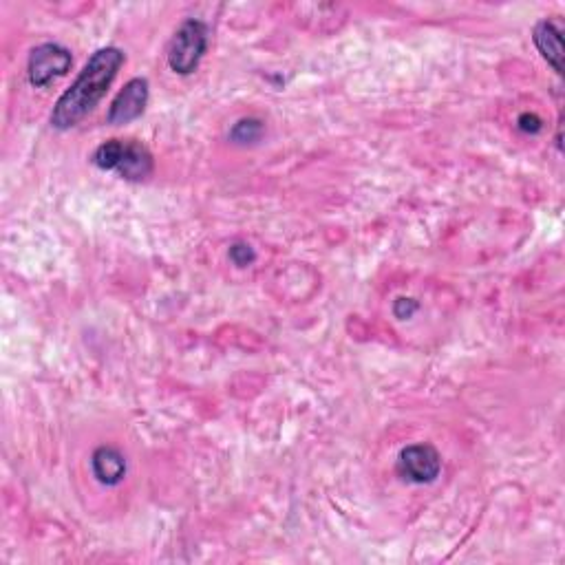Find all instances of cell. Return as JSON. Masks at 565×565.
Returning a JSON list of instances; mask_svg holds the SVG:
<instances>
[{
	"mask_svg": "<svg viewBox=\"0 0 565 565\" xmlns=\"http://www.w3.org/2000/svg\"><path fill=\"white\" fill-rule=\"evenodd\" d=\"M208 49V27L201 20H184L168 47V65L179 76H190Z\"/></svg>",
	"mask_w": 565,
	"mask_h": 565,
	"instance_id": "3957f363",
	"label": "cell"
},
{
	"mask_svg": "<svg viewBox=\"0 0 565 565\" xmlns=\"http://www.w3.org/2000/svg\"><path fill=\"white\" fill-rule=\"evenodd\" d=\"M91 162L129 181H142L153 173V155L142 142L109 140L95 148Z\"/></svg>",
	"mask_w": 565,
	"mask_h": 565,
	"instance_id": "7a4b0ae2",
	"label": "cell"
},
{
	"mask_svg": "<svg viewBox=\"0 0 565 565\" xmlns=\"http://www.w3.org/2000/svg\"><path fill=\"white\" fill-rule=\"evenodd\" d=\"M418 309H420L418 301L407 296H400L396 298V303H393V314H396V318H400V321H407V318H411Z\"/></svg>",
	"mask_w": 565,
	"mask_h": 565,
	"instance_id": "8fae6325",
	"label": "cell"
},
{
	"mask_svg": "<svg viewBox=\"0 0 565 565\" xmlns=\"http://www.w3.org/2000/svg\"><path fill=\"white\" fill-rule=\"evenodd\" d=\"M91 471L102 486H117L126 477V457L113 446H100L91 455Z\"/></svg>",
	"mask_w": 565,
	"mask_h": 565,
	"instance_id": "52a82bcc",
	"label": "cell"
},
{
	"mask_svg": "<svg viewBox=\"0 0 565 565\" xmlns=\"http://www.w3.org/2000/svg\"><path fill=\"white\" fill-rule=\"evenodd\" d=\"M228 257L237 268H248V265L257 261V252H254V248H250L248 243H234L228 252Z\"/></svg>",
	"mask_w": 565,
	"mask_h": 565,
	"instance_id": "30bf717a",
	"label": "cell"
},
{
	"mask_svg": "<svg viewBox=\"0 0 565 565\" xmlns=\"http://www.w3.org/2000/svg\"><path fill=\"white\" fill-rule=\"evenodd\" d=\"M517 126H519V131L535 135L543 129V122H541V117L537 113H521L519 120H517Z\"/></svg>",
	"mask_w": 565,
	"mask_h": 565,
	"instance_id": "7c38bea8",
	"label": "cell"
},
{
	"mask_svg": "<svg viewBox=\"0 0 565 565\" xmlns=\"http://www.w3.org/2000/svg\"><path fill=\"white\" fill-rule=\"evenodd\" d=\"M73 65V56L67 47L56 45V42H45V45L31 51L27 62V78L29 84L36 89H45L56 78H62Z\"/></svg>",
	"mask_w": 565,
	"mask_h": 565,
	"instance_id": "277c9868",
	"label": "cell"
},
{
	"mask_svg": "<svg viewBox=\"0 0 565 565\" xmlns=\"http://www.w3.org/2000/svg\"><path fill=\"white\" fill-rule=\"evenodd\" d=\"M532 40L548 65L559 73H563V29L554 20H541L532 31Z\"/></svg>",
	"mask_w": 565,
	"mask_h": 565,
	"instance_id": "ba28073f",
	"label": "cell"
},
{
	"mask_svg": "<svg viewBox=\"0 0 565 565\" xmlns=\"http://www.w3.org/2000/svg\"><path fill=\"white\" fill-rule=\"evenodd\" d=\"M263 131H265V126L261 120H257V117H245V120H239L232 126L230 140L234 144H254L261 140Z\"/></svg>",
	"mask_w": 565,
	"mask_h": 565,
	"instance_id": "9c48e42d",
	"label": "cell"
},
{
	"mask_svg": "<svg viewBox=\"0 0 565 565\" xmlns=\"http://www.w3.org/2000/svg\"><path fill=\"white\" fill-rule=\"evenodd\" d=\"M398 475L409 484H433L442 471V457L431 444H411L398 455Z\"/></svg>",
	"mask_w": 565,
	"mask_h": 565,
	"instance_id": "5b68a950",
	"label": "cell"
},
{
	"mask_svg": "<svg viewBox=\"0 0 565 565\" xmlns=\"http://www.w3.org/2000/svg\"><path fill=\"white\" fill-rule=\"evenodd\" d=\"M148 93H151L148 91V80L133 78L131 82H126L124 89L117 93V98L113 100L106 120H109V124L122 126L142 117L148 104Z\"/></svg>",
	"mask_w": 565,
	"mask_h": 565,
	"instance_id": "8992f818",
	"label": "cell"
},
{
	"mask_svg": "<svg viewBox=\"0 0 565 565\" xmlns=\"http://www.w3.org/2000/svg\"><path fill=\"white\" fill-rule=\"evenodd\" d=\"M124 65V51L117 47H102L93 53L87 65L80 71L71 89L60 95V100L53 106L51 124L58 131H69L80 124L113 84L117 71Z\"/></svg>",
	"mask_w": 565,
	"mask_h": 565,
	"instance_id": "6da1fadb",
	"label": "cell"
}]
</instances>
